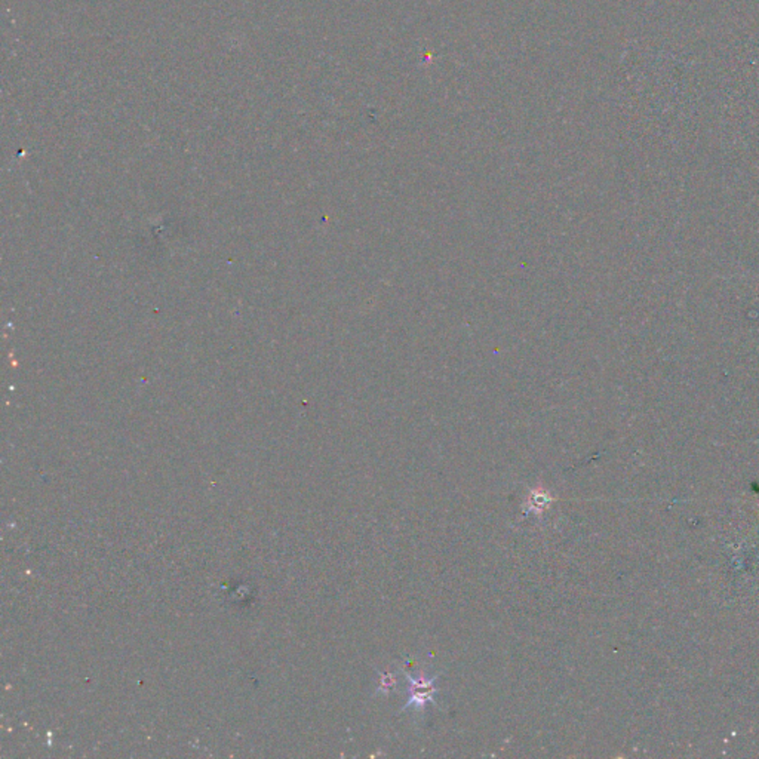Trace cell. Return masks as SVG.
<instances>
[{"mask_svg": "<svg viewBox=\"0 0 759 759\" xmlns=\"http://www.w3.org/2000/svg\"><path fill=\"white\" fill-rule=\"evenodd\" d=\"M406 679H408V683H411V687H409L411 688V697L408 699L406 708H409V706L423 708L426 701H432V697H433L434 692V679H426L423 678V676L420 679H414L409 675H406Z\"/></svg>", "mask_w": 759, "mask_h": 759, "instance_id": "1", "label": "cell"}]
</instances>
